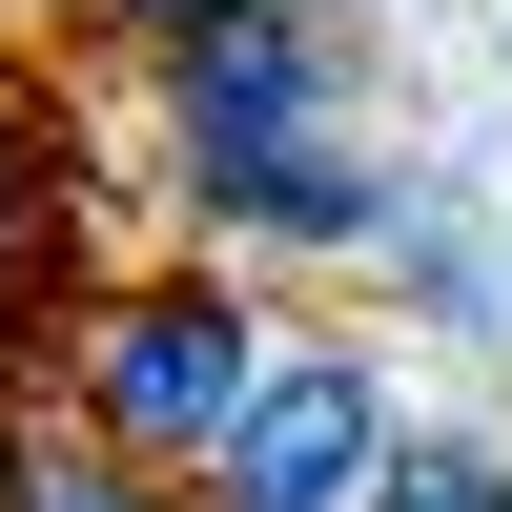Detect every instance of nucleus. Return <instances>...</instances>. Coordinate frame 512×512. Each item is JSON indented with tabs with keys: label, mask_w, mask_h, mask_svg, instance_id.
Instances as JSON below:
<instances>
[{
	"label": "nucleus",
	"mask_w": 512,
	"mask_h": 512,
	"mask_svg": "<svg viewBox=\"0 0 512 512\" xmlns=\"http://www.w3.org/2000/svg\"><path fill=\"white\" fill-rule=\"evenodd\" d=\"M390 369L349 349V328H267V369H246V410L205 431L185 512H369V472H390Z\"/></svg>",
	"instance_id": "nucleus-2"
},
{
	"label": "nucleus",
	"mask_w": 512,
	"mask_h": 512,
	"mask_svg": "<svg viewBox=\"0 0 512 512\" xmlns=\"http://www.w3.org/2000/svg\"><path fill=\"white\" fill-rule=\"evenodd\" d=\"M164 164H246V144H328L349 123V41H328V0H267V21H205L164 41Z\"/></svg>",
	"instance_id": "nucleus-4"
},
{
	"label": "nucleus",
	"mask_w": 512,
	"mask_h": 512,
	"mask_svg": "<svg viewBox=\"0 0 512 512\" xmlns=\"http://www.w3.org/2000/svg\"><path fill=\"white\" fill-rule=\"evenodd\" d=\"M0 512H185V472H123V451H82L62 410H41V431H21V492H0Z\"/></svg>",
	"instance_id": "nucleus-6"
},
{
	"label": "nucleus",
	"mask_w": 512,
	"mask_h": 512,
	"mask_svg": "<svg viewBox=\"0 0 512 512\" xmlns=\"http://www.w3.org/2000/svg\"><path fill=\"white\" fill-rule=\"evenodd\" d=\"M103 287V185H82V144L0 82V369H41V328Z\"/></svg>",
	"instance_id": "nucleus-5"
},
{
	"label": "nucleus",
	"mask_w": 512,
	"mask_h": 512,
	"mask_svg": "<svg viewBox=\"0 0 512 512\" xmlns=\"http://www.w3.org/2000/svg\"><path fill=\"white\" fill-rule=\"evenodd\" d=\"M267 287L246 267H103L62 328H41V369H62V431L82 451H123V472H205V431L246 410V369H267Z\"/></svg>",
	"instance_id": "nucleus-1"
},
{
	"label": "nucleus",
	"mask_w": 512,
	"mask_h": 512,
	"mask_svg": "<svg viewBox=\"0 0 512 512\" xmlns=\"http://www.w3.org/2000/svg\"><path fill=\"white\" fill-rule=\"evenodd\" d=\"M21 431H41V410H21V369H0V492H21Z\"/></svg>",
	"instance_id": "nucleus-9"
},
{
	"label": "nucleus",
	"mask_w": 512,
	"mask_h": 512,
	"mask_svg": "<svg viewBox=\"0 0 512 512\" xmlns=\"http://www.w3.org/2000/svg\"><path fill=\"white\" fill-rule=\"evenodd\" d=\"M205 21H267V0H82V41H123V62H164V41H205Z\"/></svg>",
	"instance_id": "nucleus-8"
},
{
	"label": "nucleus",
	"mask_w": 512,
	"mask_h": 512,
	"mask_svg": "<svg viewBox=\"0 0 512 512\" xmlns=\"http://www.w3.org/2000/svg\"><path fill=\"white\" fill-rule=\"evenodd\" d=\"M369 512H512V451H472V431H390Z\"/></svg>",
	"instance_id": "nucleus-7"
},
{
	"label": "nucleus",
	"mask_w": 512,
	"mask_h": 512,
	"mask_svg": "<svg viewBox=\"0 0 512 512\" xmlns=\"http://www.w3.org/2000/svg\"><path fill=\"white\" fill-rule=\"evenodd\" d=\"M164 205H185L205 267H390L410 246L390 164H369L349 123H328V144H246V164H164Z\"/></svg>",
	"instance_id": "nucleus-3"
}]
</instances>
